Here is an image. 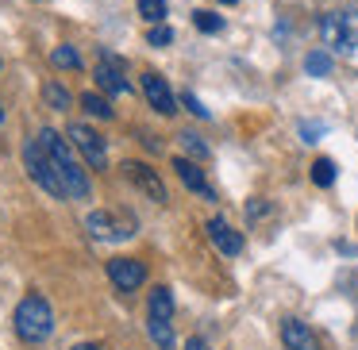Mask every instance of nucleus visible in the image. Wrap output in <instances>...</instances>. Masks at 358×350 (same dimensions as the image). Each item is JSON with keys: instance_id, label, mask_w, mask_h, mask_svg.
Wrapping results in <instances>:
<instances>
[{"instance_id": "f257e3e1", "label": "nucleus", "mask_w": 358, "mask_h": 350, "mask_svg": "<svg viewBox=\"0 0 358 350\" xmlns=\"http://www.w3.org/2000/svg\"><path fill=\"white\" fill-rule=\"evenodd\" d=\"M39 143L47 147V154L55 158L58 177H62V185H66V196H73V200H89V193H93V189H89V173L81 170V162L73 158V143L62 139L55 127H43Z\"/></svg>"}, {"instance_id": "f03ea898", "label": "nucleus", "mask_w": 358, "mask_h": 350, "mask_svg": "<svg viewBox=\"0 0 358 350\" xmlns=\"http://www.w3.org/2000/svg\"><path fill=\"white\" fill-rule=\"evenodd\" d=\"M12 323H16L20 339L31 342V347H39V342H47L50 335H55V308L47 304V296L31 293V296H24V300L16 304Z\"/></svg>"}, {"instance_id": "7ed1b4c3", "label": "nucleus", "mask_w": 358, "mask_h": 350, "mask_svg": "<svg viewBox=\"0 0 358 350\" xmlns=\"http://www.w3.org/2000/svg\"><path fill=\"white\" fill-rule=\"evenodd\" d=\"M320 39H324V47L339 50V54H355L358 50V12H327L320 20Z\"/></svg>"}, {"instance_id": "20e7f679", "label": "nucleus", "mask_w": 358, "mask_h": 350, "mask_svg": "<svg viewBox=\"0 0 358 350\" xmlns=\"http://www.w3.org/2000/svg\"><path fill=\"white\" fill-rule=\"evenodd\" d=\"M24 166H27V173H31V181H39V185L47 189L50 196H66V185H62V177H58L55 158L47 154V147H43L39 139H27V147H24Z\"/></svg>"}, {"instance_id": "39448f33", "label": "nucleus", "mask_w": 358, "mask_h": 350, "mask_svg": "<svg viewBox=\"0 0 358 350\" xmlns=\"http://www.w3.org/2000/svg\"><path fill=\"white\" fill-rule=\"evenodd\" d=\"M66 135H70L73 150L81 154V162H85V166H93V170H104V166H108V147H104V139L89 124H73Z\"/></svg>"}, {"instance_id": "423d86ee", "label": "nucleus", "mask_w": 358, "mask_h": 350, "mask_svg": "<svg viewBox=\"0 0 358 350\" xmlns=\"http://www.w3.org/2000/svg\"><path fill=\"white\" fill-rule=\"evenodd\" d=\"M93 78H96V85H101L108 96H127V93H131V85H127V78H124V62H120L116 54H108V50L101 54Z\"/></svg>"}, {"instance_id": "0eeeda50", "label": "nucleus", "mask_w": 358, "mask_h": 350, "mask_svg": "<svg viewBox=\"0 0 358 350\" xmlns=\"http://www.w3.org/2000/svg\"><path fill=\"white\" fill-rule=\"evenodd\" d=\"M108 281L120 289V293H135V289L147 281V265L139 258H112L108 262Z\"/></svg>"}, {"instance_id": "6e6552de", "label": "nucleus", "mask_w": 358, "mask_h": 350, "mask_svg": "<svg viewBox=\"0 0 358 350\" xmlns=\"http://www.w3.org/2000/svg\"><path fill=\"white\" fill-rule=\"evenodd\" d=\"M143 96H147V104L158 112V116H173V112H178V101H173L166 78H162V73H155V70L143 73Z\"/></svg>"}, {"instance_id": "1a4fd4ad", "label": "nucleus", "mask_w": 358, "mask_h": 350, "mask_svg": "<svg viewBox=\"0 0 358 350\" xmlns=\"http://www.w3.org/2000/svg\"><path fill=\"white\" fill-rule=\"evenodd\" d=\"M120 170H124L127 177H131L135 185H139V189H143V193H147V196H150V200H155V204H166V200H170V193H166L162 177H158V173L150 170L147 162H124V166H120Z\"/></svg>"}, {"instance_id": "9d476101", "label": "nucleus", "mask_w": 358, "mask_h": 350, "mask_svg": "<svg viewBox=\"0 0 358 350\" xmlns=\"http://www.w3.org/2000/svg\"><path fill=\"white\" fill-rule=\"evenodd\" d=\"M204 231H208V239H212V247L220 250V254H227V258H235V254H243V235L235 231L227 219H220V216H212L208 224H204Z\"/></svg>"}, {"instance_id": "9b49d317", "label": "nucleus", "mask_w": 358, "mask_h": 350, "mask_svg": "<svg viewBox=\"0 0 358 350\" xmlns=\"http://www.w3.org/2000/svg\"><path fill=\"white\" fill-rule=\"evenodd\" d=\"M85 227H89V235H93V239H101V242H120V239H127V235H135L131 227L120 224L116 216H108V212H89Z\"/></svg>"}, {"instance_id": "f8f14e48", "label": "nucleus", "mask_w": 358, "mask_h": 350, "mask_svg": "<svg viewBox=\"0 0 358 350\" xmlns=\"http://www.w3.org/2000/svg\"><path fill=\"white\" fill-rule=\"evenodd\" d=\"M173 170H178L181 185H185L189 193L204 196V200H216V189L208 185V177H204V170L196 162H189V158H173Z\"/></svg>"}, {"instance_id": "ddd939ff", "label": "nucleus", "mask_w": 358, "mask_h": 350, "mask_svg": "<svg viewBox=\"0 0 358 350\" xmlns=\"http://www.w3.org/2000/svg\"><path fill=\"white\" fill-rule=\"evenodd\" d=\"M281 342H285V350H312L316 347L308 323H301V319H285L281 323Z\"/></svg>"}, {"instance_id": "4468645a", "label": "nucleus", "mask_w": 358, "mask_h": 350, "mask_svg": "<svg viewBox=\"0 0 358 350\" xmlns=\"http://www.w3.org/2000/svg\"><path fill=\"white\" fill-rule=\"evenodd\" d=\"M147 316H155V319H173V293H170L166 285H158L155 293H150Z\"/></svg>"}, {"instance_id": "2eb2a0df", "label": "nucleus", "mask_w": 358, "mask_h": 350, "mask_svg": "<svg viewBox=\"0 0 358 350\" xmlns=\"http://www.w3.org/2000/svg\"><path fill=\"white\" fill-rule=\"evenodd\" d=\"M43 104L55 108V112H66L73 104V96H70V89H66L62 81H47V85H43Z\"/></svg>"}, {"instance_id": "dca6fc26", "label": "nucleus", "mask_w": 358, "mask_h": 350, "mask_svg": "<svg viewBox=\"0 0 358 350\" xmlns=\"http://www.w3.org/2000/svg\"><path fill=\"white\" fill-rule=\"evenodd\" d=\"M147 335H150V342H155L158 350H173V327H170V319L147 316Z\"/></svg>"}, {"instance_id": "f3484780", "label": "nucleus", "mask_w": 358, "mask_h": 350, "mask_svg": "<svg viewBox=\"0 0 358 350\" xmlns=\"http://www.w3.org/2000/svg\"><path fill=\"white\" fill-rule=\"evenodd\" d=\"M81 108H85L89 116H96V119H112V116H116L112 104L104 101V96H96V93H81Z\"/></svg>"}, {"instance_id": "a211bd4d", "label": "nucleus", "mask_w": 358, "mask_h": 350, "mask_svg": "<svg viewBox=\"0 0 358 350\" xmlns=\"http://www.w3.org/2000/svg\"><path fill=\"white\" fill-rule=\"evenodd\" d=\"M178 143H181V150H185V154L201 158V162H204V158L212 154V150H208V143H204V139H201V135H196V131H181V135H178Z\"/></svg>"}, {"instance_id": "6ab92c4d", "label": "nucleus", "mask_w": 358, "mask_h": 350, "mask_svg": "<svg viewBox=\"0 0 358 350\" xmlns=\"http://www.w3.org/2000/svg\"><path fill=\"white\" fill-rule=\"evenodd\" d=\"M193 24H196V31H204V35H220V31H224V16H216V12H208V8L193 12Z\"/></svg>"}, {"instance_id": "aec40b11", "label": "nucleus", "mask_w": 358, "mask_h": 350, "mask_svg": "<svg viewBox=\"0 0 358 350\" xmlns=\"http://www.w3.org/2000/svg\"><path fill=\"white\" fill-rule=\"evenodd\" d=\"M312 181H316L320 189H331L335 185V162H331V158H316V162H312Z\"/></svg>"}, {"instance_id": "412c9836", "label": "nucleus", "mask_w": 358, "mask_h": 350, "mask_svg": "<svg viewBox=\"0 0 358 350\" xmlns=\"http://www.w3.org/2000/svg\"><path fill=\"white\" fill-rule=\"evenodd\" d=\"M304 70H308L312 78H327V73H331V54H327V50H312V54L304 58Z\"/></svg>"}, {"instance_id": "4be33fe9", "label": "nucleus", "mask_w": 358, "mask_h": 350, "mask_svg": "<svg viewBox=\"0 0 358 350\" xmlns=\"http://www.w3.org/2000/svg\"><path fill=\"white\" fill-rule=\"evenodd\" d=\"M50 62H55L58 70H81V58L73 47H55L50 50Z\"/></svg>"}, {"instance_id": "5701e85b", "label": "nucleus", "mask_w": 358, "mask_h": 350, "mask_svg": "<svg viewBox=\"0 0 358 350\" xmlns=\"http://www.w3.org/2000/svg\"><path fill=\"white\" fill-rule=\"evenodd\" d=\"M139 16L150 24H162L166 20V0H139Z\"/></svg>"}, {"instance_id": "b1692460", "label": "nucleus", "mask_w": 358, "mask_h": 350, "mask_svg": "<svg viewBox=\"0 0 358 350\" xmlns=\"http://www.w3.org/2000/svg\"><path fill=\"white\" fill-rule=\"evenodd\" d=\"M147 43H150V47H170V43H173V31H170L166 24H150Z\"/></svg>"}, {"instance_id": "393cba45", "label": "nucleus", "mask_w": 358, "mask_h": 350, "mask_svg": "<svg viewBox=\"0 0 358 350\" xmlns=\"http://www.w3.org/2000/svg\"><path fill=\"white\" fill-rule=\"evenodd\" d=\"M185 108H189V112H193V116H201V119H208V108H204V104H201V101H196V96H193V93H185Z\"/></svg>"}, {"instance_id": "a878e982", "label": "nucleus", "mask_w": 358, "mask_h": 350, "mask_svg": "<svg viewBox=\"0 0 358 350\" xmlns=\"http://www.w3.org/2000/svg\"><path fill=\"white\" fill-rule=\"evenodd\" d=\"M266 212H270V208H266L262 200H255V204H250V208H247V216H250V219H258V216H266Z\"/></svg>"}, {"instance_id": "bb28decb", "label": "nucleus", "mask_w": 358, "mask_h": 350, "mask_svg": "<svg viewBox=\"0 0 358 350\" xmlns=\"http://www.w3.org/2000/svg\"><path fill=\"white\" fill-rule=\"evenodd\" d=\"M185 350H212V347H208L204 339H189V342H185Z\"/></svg>"}, {"instance_id": "cd10ccee", "label": "nucleus", "mask_w": 358, "mask_h": 350, "mask_svg": "<svg viewBox=\"0 0 358 350\" xmlns=\"http://www.w3.org/2000/svg\"><path fill=\"white\" fill-rule=\"evenodd\" d=\"M73 350H101V347H96V342H78Z\"/></svg>"}, {"instance_id": "c85d7f7f", "label": "nucleus", "mask_w": 358, "mask_h": 350, "mask_svg": "<svg viewBox=\"0 0 358 350\" xmlns=\"http://www.w3.org/2000/svg\"><path fill=\"white\" fill-rule=\"evenodd\" d=\"M220 4H239V0H220Z\"/></svg>"}, {"instance_id": "c756f323", "label": "nucleus", "mask_w": 358, "mask_h": 350, "mask_svg": "<svg viewBox=\"0 0 358 350\" xmlns=\"http://www.w3.org/2000/svg\"><path fill=\"white\" fill-rule=\"evenodd\" d=\"M0 124H4V108H0Z\"/></svg>"}]
</instances>
